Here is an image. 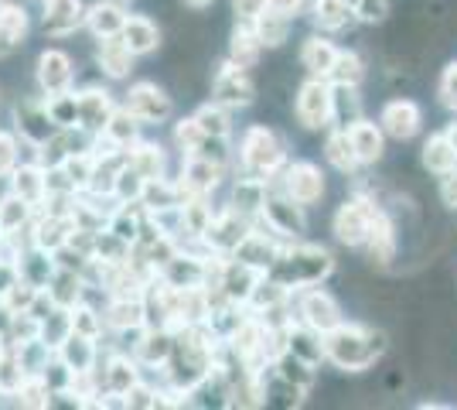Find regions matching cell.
<instances>
[{
	"label": "cell",
	"mask_w": 457,
	"mask_h": 410,
	"mask_svg": "<svg viewBox=\"0 0 457 410\" xmlns=\"http://www.w3.org/2000/svg\"><path fill=\"white\" fill-rule=\"evenodd\" d=\"M284 196H290L297 205H304V209H311V205H318L324 198V192H328V181H324V172L314 164V161H287L284 172L277 175V181H273Z\"/></svg>",
	"instance_id": "7"
},
{
	"label": "cell",
	"mask_w": 457,
	"mask_h": 410,
	"mask_svg": "<svg viewBox=\"0 0 457 410\" xmlns=\"http://www.w3.org/2000/svg\"><path fill=\"white\" fill-rule=\"evenodd\" d=\"M270 185L267 178H256V175H246V172H239V178L232 181V196H228V205L236 209V213L249 215V219H256V215L263 213V205H267V196H270Z\"/></svg>",
	"instance_id": "20"
},
{
	"label": "cell",
	"mask_w": 457,
	"mask_h": 410,
	"mask_svg": "<svg viewBox=\"0 0 457 410\" xmlns=\"http://www.w3.org/2000/svg\"><path fill=\"white\" fill-rule=\"evenodd\" d=\"M379 127L386 130V137H393L400 144L403 140H413L420 134V127H423V110H420L417 99L410 96L389 99L379 113Z\"/></svg>",
	"instance_id": "14"
},
{
	"label": "cell",
	"mask_w": 457,
	"mask_h": 410,
	"mask_svg": "<svg viewBox=\"0 0 457 410\" xmlns=\"http://www.w3.org/2000/svg\"><path fill=\"white\" fill-rule=\"evenodd\" d=\"M191 117L198 120V127L205 130V137H232V110H226L222 103H205L198 106Z\"/></svg>",
	"instance_id": "44"
},
{
	"label": "cell",
	"mask_w": 457,
	"mask_h": 410,
	"mask_svg": "<svg viewBox=\"0 0 457 410\" xmlns=\"http://www.w3.org/2000/svg\"><path fill=\"white\" fill-rule=\"evenodd\" d=\"M41 380L48 383V390H52V397H55V393H69V390H72V380H76V372L69 370V366H65L58 356H52V363L45 366Z\"/></svg>",
	"instance_id": "52"
},
{
	"label": "cell",
	"mask_w": 457,
	"mask_h": 410,
	"mask_svg": "<svg viewBox=\"0 0 457 410\" xmlns=\"http://www.w3.org/2000/svg\"><path fill=\"white\" fill-rule=\"evenodd\" d=\"M99 352H103V349H99V339H89V335L72 332L55 349V356L72 372H89V370H96V363H99Z\"/></svg>",
	"instance_id": "29"
},
{
	"label": "cell",
	"mask_w": 457,
	"mask_h": 410,
	"mask_svg": "<svg viewBox=\"0 0 457 410\" xmlns=\"http://www.w3.org/2000/svg\"><path fill=\"white\" fill-rule=\"evenodd\" d=\"M127 7H120V4H110V0H99L93 7H86V31L93 35L96 41L103 38H116L120 31H123V24H127Z\"/></svg>",
	"instance_id": "28"
},
{
	"label": "cell",
	"mask_w": 457,
	"mask_h": 410,
	"mask_svg": "<svg viewBox=\"0 0 457 410\" xmlns=\"http://www.w3.org/2000/svg\"><path fill=\"white\" fill-rule=\"evenodd\" d=\"M72 329L79 335H89V339H103L106 335V318L96 312V308L79 301L76 308H72Z\"/></svg>",
	"instance_id": "50"
},
{
	"label": "cell",
	"mask_w": 457,
	"mask_h": 410,
	"mask_svg": "<svg viewBox=\"0 0 457 410\" xmlns=\"http://www.w3.org/2000/svg\"><path fill=\"white\" fill-rule=\"evenodd\" d=\"M294 117L304 130H328L331 127V82L307 76L294 93Z\"/></svg>",
	"instance_id": "8"
},
{
	"label": "cell",
	"mask_w": 457,
	"mask_h": 410,
	"mask_svg": "<svg viewBox=\"0 0 457 410\" xmlns=\"http://www.w3.org/2000/svg\"><path fill=\"white\" fill-rule=\"evenodd\" d=\"M335 59H338V45L328 38V35H321V31L307 35L304 45H301V52H297L301 69H304L307 76H318V79H328Z\"/></svg>",
	"instance_id": "23"
},
{
	"label": "cell",
	"mask_w": 457,
	"mask_h": 410,
	"mask_svg": "<svg viewBox=\"0 0 457 410\" xmlns=\"http://www.w3.org/2000/svg\"><path fill=\"white\" fill-rule=\"evenodd\" d=\"M263 41L256 38V31H253V24H243V21H236V28H232V35H228V48H226V59L232 65H239V69H256L260 59H263Z\"/></svg>",
	"instance_id": "26"
},
{
	"label": "cell",
	"mask_w": 457,
	"mask_h": 410,
	"mask_svg": "<svg viewBox=\"0 0 457 410\" xmlns=\"http://www.w3.org/2000/svg\"><path fill=\"white\" fill-rule=\"evenodd\" d=\"M0 222H4L7 233H18V230L35 222V205H28L24 198L14 196V192L7 188V192L0 196Z\"/></svg>",
	"instance_id": "43"
},
{
	"label": "cell",
	"mask_w": 457,
	"mask_h": 410,
	"mask_svg": "<svg viewBox=\"0 0 457 410\" xmlns=\"http://www.w3.org/2000/svg\"><path fill=\"white\" fill-rule=\"evenodd\" d=\"M28 28H31V21H28L24 4L21 0H4L0 4V59L14 55L28 41Z\"/></svg>",
	"instance_id": "19"
},
{
	"label": "cell",
	"mask_w": 457,
	"mask_h": 410,
	"mask_svg": "<svg viewBox=\"0 0 457 410\" xmlns=\"http://www.w3.org/2000/svg\"><path fill=\"white\" fill-rule=\"evenodd\" d=\"M331 86H362L365 82V59L355 48H338V59L328 72Z\"/></svg>",
	"instance_id": "41"
},
{
	"label": "cell",
	"mask_w": 457,
	"mask_h": 410,
	"mask_svg": "<svg viewBox=\"0 0 457 410\" xmlns=\"http://www.w3.org/2000/svg\"><path fill=\"white\" fill-rule=\"evenodd\" d=\"M249 230H253V219H249V215L236 213L232 205H222V209L215 213V219H212V226L205 230V239H209L212 254L232 256L236 247L249 236Z\"/></svg>",
	"instance_id": "12"
},
{
	"label": "cell",
	"mask_w": 457,
	"mask_h": 410,
	"mask_svg": "<svg viewBox=\"0 0 457 410\" xmlns=\"http://www.w3.org/2000/svg\"><path fill=\"white\" fill-rule=\"evenodd\" d=\"M171 349H174V329H151L147 325L144 335H140V342H137L134 359L140 366H164Z\"/></svg>",
	"instance_id": "33"
},
{
	"label": "cell",
	"mask_w": 457,
	"mask_h": 410,
	"mask_svg": "<svg viewBox=\"0 0 457 410\" xmlns=\"http://www.w3.org/2000/svg\"><path fill=\"white\" fill-rule=\"evenodd\" d=\"M284 349L294 352L297 359H304L311 366H321L324 363V335L318 329H311L304 322H290L284 329Z\"/></svg>",
	"instance_id": "24"
},
{
	"label": "cell",
	"mask_w": 457,
	"mask_h": 410,
	"mask_svg": "<svg viewBox=\"0 0 457 410\" xmlns=\"http://www.w3.org/2000/svg\"><path fill=\"white\" fill-rule=\"evenodd\" d=\"M18 277H21L18 264L0 256V301H4V294H7L11 288H14V284H18Z\"/></svg>",
	"instance_id": "57"
},
{
	"label": "cell",
	"mask_w": 457,
	"mask_h": 410,
	"mask_svg": "<svg viewBox=\"0 0 457 410\" xmlns=\"http://www.w3.org/2000/svg\"><path fill=\"white\" fill-rule=\"evenodd\" d=\"M273 370L280 372L284 380H290L294 387H301V390H314V383H318V366H311V363H304V359H297L294 352H280L273 363H270Z\"/></svg>",
	"instance_id": "40"
},
{
	"label": "cell",
	"mask_w": 457,
	"mask_h": 410,
	"mask_svg": "<svg viewBox=\"0 0 457 410\" xmlns=\"http://www.w3.org/2000/svg\"><path fill=\"white\" fill-rule=\"evenodd\" d=\"M263 11H267V0H232V14L243 24H253Z\"/></svg>",
	"instance_id": "55"
},
{
	"label": "cell",
	"mask_w": 457,
	"mask_h": 410,
	"mask_svg": "<svg viewBox=\"0 0 457 410\" xmlns=\"http://www.w3.org/2000/svg\"><path fill=\"white\" fill-rule=\"evenodd\" d=\"M4 239H7V230H4V222H0V247H4Z\"/></svg>",
	"instance_id": "61"
},
{
	"label": "cell",
	"mask_w": 457,
	"mask_h": 410,
	"mask_svg": "<svg viewBox=\"0 0 457 410\" xmlns=\"http://www.w3.org/2000/svg\"><path fill=\"white\" fill-rule=\"evenodd\" d=\"M144 185H147V178L140 175L137 168H130V164H123V168L116 172L113 198H116V202H140V196H144Z\"/></svg>",
	"instance_id": "48"
},
{
	"label": "cell",
	"mask_w": 457,
	"mask_h": 410,
	"mask_svg": "<svg viewBox=\"0 0 457 410\" xmlns=\"http://www.w3.org/2000/svg\"><path fill=\"white\" fill-rule=\"evenodd\" d=\"M11 349H14V359H18L24 376H41L45 366L52 363V356H55V349L48 342H41L38 335L35 339H24V342H14Z\"/></svg>",
	"instance_id": "38"
},
{
	"label": "cell",
	"mask_w": 457,
	"mask_h": 410,
	"mask_svg": "<svg viewBox=\"0 0 457 410\" xmlns=\"http://www.w3.org/2000/svg\"><path fill=\"white\" fill-rule=\"evenodd\" d=\"M324 161L345 178H355L362 172V161L348 140V130H338V127H328V134H324Z\"/></svg>",
	"instance_id": "27"
},
{
	"label": "cell",
	"mask_w": 457,
	"mask_h": 410,
	"mask_svg": "<svg viewBox=\"0 0 457 410\" xmlns=\"http://www.w3.org/2000/svg\"><path fill=\"white\" fill-rule=\"evenodd\" d=\"M110 4H120V7H130V0H110Z\"/></svg>",
	"instance_id": "62"
},
{
	"label": "cell",
	"mask_w": 457,
	"mask_h": 410,
	"mask_svg": "<svg viewBox=\"0 0 457 410\" xmlns=\"http://www.w3.org/2000/svg\"><path fill=\"white\" fill-rule=\"evenodd\" d=\"M14 407H31V410L52 407V390H48V383H45L41 376H24L21 387L14 390Z\"/></svg>",
	"instance_id": "47"
},
{
	"label": "cell",
	"mask_w": 457,
	"mask_h": 410,
	"mask_svg": "<svg viewBox=\"0 0 457 410\" xmlns=\"http://www.w3.org/2000/svg\"><path fill=\"white\" fill-rule=\"evenodd\" d=\"M352 4V14L362 24H382L389 18V0H348Z\"/></svg>",
	"instance_id": "53"
},
{
	"label": "cell",
	"mask_w": 457,
	"mask_h": 410,
	"mask_svg": "<svg viewBox=\"0 0 457 410\" xmlns=\"http://www.w3.org/2000/svg\"><path fill=\"white\" fill-rule=\"evenodd\" d=\"M120 106H127L144 127H157V123H168V120L174 117L171 93H168L164 86H157V82H147V79L134 82V86L123 93V103H120Z\"/></svg>",
	"instance_id": "10"
},
{
	"label": "cell",
	"mask_w": 457,
	"mask_h": 410,
	"mask_svg": "<svg viewBox=\"0 0 457 410\" xmlns=\"http://www.w3.org/2000/svg\"><path fill=\"white\" fill-rule=\"evenodd\" d=\"M86 24V4L82 0H41V28L52 38H69Z\"/></svg>",
	"instance_id": "16"
},
{
	"label": "cell",
	"mask_w": 457,
	"mask_h": 410,
	"mask_svg": "<svg viewBox=\"0 0 457 410\" xmlns=\"http://www.w3.org/2000/svg\"><path fill=\"white\" fill-rule=\"evenodd\" d=\"M307 0H267V11H273V14H284V18L297 21L301 18V11H304Z\"/></svg>",
	"instance_id": "56"
},
{
	"label": "cell",
	"mask_w": 457,
	"mask_h": 410,
	"mask_svg": "<svg viewBox=\"0 0 457 410\" xmlns=\"http://www.w3.org/2000/svg\"><path fill=\"white\" fill-rule=\"evenodd\" d=\"M253 31H256V38L263 41V48L273 52V48H284L287 45L290 31H294V21L284 18V14H273V11H263L260 18L253 21Z\"/></svg>",
	"instance_id": "39"
},
{
	"label": "cell",
	"mask_w": 457,
	"mask_h": 410,
	"mask_svg": "<svg viewBox=\"0 0 457 410\" xmlns=\"http://www.w3.org/2000/svg\"><path fill=\"white\" fill-rule=\"evenodd\" d=\"M21 137L14 130H0V181H7L11 172L21 164Z\"/></svg>",
	"instance_id": "51"
},
{
	"label": "cell",
	"mask_w": 457,
	"mask_h": 410,
	"mask_svg": "<svg viewBox=\"0 0 457 410\" xmlns=\"http://www.w3.org/2000/svg\"><path fill=\"white\" fill-rule=\"evenodd\" d=\"M420 161H423V168H427L434 178L451 175V172L457 168V151H454V144H451V137L447 134L427 137V140H423V155H420Z\"/></svg>",
	"instance_id": "35"
},
{
	"label": "cell",
	"mask_w": 457,
	"mask_h": 410,
	"mask_svg": "<svg viewBox=\"0 0 457 410\" xmlns=\"http://www.w3.org/2000/svg\"><path fill=\"white\" fill-rule=\"evenodd\" d=\"M140 127H144V123H140V120H137L127 106H116V113L110 117V123L103 127V134H99V137H103L110 147L130 151L137 140H140Z\"/></svg>",
	"instance_id": "36"
},
{
	"label": "cell",
	"mask_w": 457,
	"mask_h": 410,
	"mask_svg": "<svg viewBox=\"0 0 457 410\" xmlns=\"http://www.w3.org/2000/svg\"><path fill=\"white\" fill-rule=\"evenodd\" d=\"M11 120H14V134L31 147H45L58 134V127L48 117L45 96H18L11 106Z\"/></svg>",
	"instance_id": "9"
},
{
	"label": "cell",
	"mask_w": 457,
	"mask_h": 410,
	"mask_svg": "<svg viewBox=\"0 0 457 410\" xmlns=\"http://www.w3.org/2000/svg\"><path fill=\"white\" fill-rule=\"evenodd\" d=\"M181 4H185L188 11H195V14H202V11H209L215 0H181Z\"/></svg>",
	"instance_id": "59"
},
{
	"label": "cell",
	"mask_w": 457,
	"mask_h": 410,
	"mask_svg": "<svg viewBox=\"0 0 457 410\" xmlns=\"http://www.w3.org/2000/svg\"><path fill=\"white\" fill-rule=\"evenodd\" d=\"M76 62L69 52L62 48H45L35 62V79H38L41 96H52V93H65L76 86Z\"/></svg>",
	"instance_id": "13"
},
{
	"label": "cell",
	"mask_w": 457,
	"mask_h": 410,
	"mask_svg": "<svg viewBox=\"0 0 457 410\" xmlns=\"http://www.w3.org/2000/svg\"><path fill=\"white\" fill-rule=\"evenodd\" d=\"M212 99L222 103L226 110H246L256 103V82L249 76V69H239L232 62H222L212 72Z\"/></svg>",
	"instance_id": "11"
},
{
	"label": "cell",
	"mask_w": 457,
	"mask_h": 410,
	"mask_svg": "<svg viewBox=\"0 0 457 410\" xmlns=\"http://www.w3.org/2000/svg\"><path fill=\"white\" fill-rule=\"evenodd\" d=\"M106 332H127V329H144L147 325V308L144 297H113L106 305Z\"/></svg>",
	"instance_id": "30"
},
{
	"label": "cell",
	"mask_w": 457,
	"mask_h": 410,
	"mask_svg": "<svg viewBox=\"0 0 457 410\" xmlns=\"http://www.w3.org/2000/svg\"><path fill=\"white\" fill-rule=\"evenodd\" d=\"M127 164L137 168L144 178H161L168 175V155L161 144H151V140H137L134 147L127 151Z\"/></svg>",
	"instance_id": "37"
},
{
	"label": "cell",
	"mask_w": 457,
	"mask_h": 410,
	"mask_svg": "<svg viewBox=\"0 0 457 410\" xmlns=\"http://www.w3.org/2000/svg\"><path fill=\"white\" fill-rule=\"evenodd\" d=\"M202 140H205V130L198 127V120L195 117H181L174 123V147L181 151V157L195 155L198 147H202Z\"/></svg>",
	"instance_id": "49"
},
{
	"label": "cell",
	"mask_w": 457,
	"mask_h": 410,
	"mask_svg": "<svg viewBox=\"0 0 457 410\" xmlns=\"http://www.w3.org/2000/svg\"><path fill=\"white\" fill-rule=\"evenodd\" d=\"M7 185H11L14 196H21L28 205H35V213L48 198V175H45L41 161H21L18 168L11 172V178H7Z\"/></svg>",
	"instance_id": "18"
},
{
	"label": "cell",
	"mask_w": 457,
	"mask_h": 410,
	"mask_svg": "<svg viewBox=\"0 0 457 410\" xmlns=\"http://www.w3.org/2000/svg\"><path fill=\"white\" fill-rule=\"evenodd\" d=\"M348 140H352V147H355V155L362 161V168H372V164H379L382 157H386V130H382L376 120H355L352 127H348Z\"/></svg>",
	"instance_id": "21"
},
{
	"label": "cell",
	"mask_w": 457,
	"mask_h": 410,
	"mask_svg": "<svg viewBox=\"0 0 457 410\" xmlns=\"http://www.w3.org/2000/svg\"><path fill=\"white\" fill-rule=\"evenodd\" d=\"M82 288H86L82 273L69 271V267H58V273L52 277V284H48L45 291L52 294L55 305H62V308H76L79 301H82Z\"/></svg>",
	"instance_id": "42"
},
{
	"label": "cell",
	"mask_w": 457,
	"mask_h": 410,
	"mask_svg": "<svg viewBox=\"0 0 457 410\" xmlns=\"http://www.w3.org/2000/svg\"><path fill=\"white\" fill-rule=\"evenodd\" d=\"M331 271H335L331 250H324L318 243L297 239V243H287L280 256H277V264L267 273L294 294L301 291V288H311V284H321L324 277H331Z\"/></svg>",
	"instance_id": "2"
},
{
	"label": "cell",
	"mask_w": 457,
	"mask_h": 410,
	"mask_svg": "<svg viewBox=\"0 0 457 410\" xmlns=\"http://www.w3.org/2000/svg\"><path fill=\"white\" fill-rule=\"evenodd\" d=\"M440 202H444L447 209H457V168L451 175L440 178Z\"/></svg>",
	"instance_id": "58"
},
{
	"label": "cell",
	"mask_w": 457,
	"mask_h": 410,
	"mask_svg": "<svg viewBox=\"0 0 457 410\" xmlns=\"http://www.w3.org/2000/svg\"><path fill=\"white\" fill-rule=\"evenodd\" d=\"M72 332H76V329H72V308H62V305H58L48 318H41L38 339L41 342H48L52 349H58V346H62Z\"/></svg>",
	"instance_id": "46"
},
{
	"label": "cell",
	"mask_w": 457,
	"mask_h": 410,
	"mask_svg": "<svg viewBox=\"0 0 457 410\" xmlns=\"http://www.w3.org/2000/svg\"><path fill=\"white\" fill-rule=\"evenodd\" d=\"M79 96V127L93 130V134H103V127L110 123V117L116 113V103L110 89L103 86H86V89H76Z\"/></svg>",
	"instance_id": "17"
},
{
	"label": "cell",
	"mask_w": 457,
	"mask_h": 410,
	"mask_svg": "<svg viewBox=\"0 0 457 410\" xmlns=\"http://www.w3.org/2000/svg\"><path fill=\"white\" fill-rule=\"evenodd\" d=\"M382 215V202L372 196H362V192H355V196H348L335 209V219H331V230H335V239L342 243V247H352V250H362V243L369 239L372 233V226H376V219Z\"/></svg>",
	"instance_id": "4"
},
{
	"label": "cell",
	"mask_w": 457,
	"mask_h": 410,
	"mask_svg": "<svg viewBox=\"0 0 457 410\" xmlns=\"http://www.w3.org/2000/svg\"><path fill=\"white\" fill-rule=\"evenodd\" d=\"M444 134L451 137V144H454V151H457V120L451 123V127H447V130H444Z\"/></svg>",
	"instance_id": "60"
},
{
	"label": "cell",
	"mask_w": 457,
	"mask_h": 410,
	"mask_svg": "<svg viewBox=\"0 0 457 410\" xmlns=\"http://www.w3.org/2000/svg\"><path fill=\"white\" fill-rule=\"evenodd\" d=\"M96 69L103 72L106 79H127L134 72V62L137 55L123 45V38L116 35V38H103L96 41Z\"/></svg>",
	"instance_id": "25"
},
{
	"label": "cell",
	"mask_w": 457,
	"mask_h": 410,
	"mask_svg": "<svg viewBox=\"0 0 457 410\" xmlns=\"http://www.w3.org/2000/svg\"><path fill=\"white\" fill-rule=\"evenodd\" d=\"M45 106H48V117L58 130L65 127H79V96L76 89H65V93H52L45 96Z\"/></svg>",
	"instance_id": "45"
},
{
	"label": "cell",
	"mask_w": 457,
	"mask_h": 410,
	"mask_svg": "<svg viewBox=\"0 0 457 410\" xmlns=\"http://www.w3.org/2000/svg\"><path fill=\"white\" fill-rule=\"evenodd\" d=\"M120 38H123V45L134 52L137 59H144V55H154L161 48L164 35H161L157 21L147 18V14H127V24H123Z\"/></svg>",
	"instance_id": "22"
},
{
	"label": "cell",
	"mask_w": 457,
	"mask_h": 410,
	"mask_svg": "<svg viewBox=\"0 0 457 410\" xmlns=\"http://www.w3.org/2000/svg\"><path fill=\"white\" fill-rule=\"evenodd\" d=\"M389 352V332L379 325L342 322L338 329L324 332V363L342 372H365Z\"/></svg>",
	"instance_id": "1"
},
{
	"label": "cell",
	"mask_w": 457,
	"mask_h": 410,
	"mask_svg": "<svg viewBox=\"0 0 457 410\" xmlns=\"http://www.w3.org/2000/svg\"><path fill=\"white\" fill-rule=\"evenodd\" d=\"M290 308H294V318L304 322L318 332H331L345 322V312L338 305V297L331 291H324L321 284H311V288H301V291L290 294Z\"/></svg>",
	"instance_id": "5"
},
{
	"label": "cell",
	"mask_w": 457,
	"mask_h": 410,
	"mask_svg": "<svg viewBox=\"0 0 457 410\" xmlns=\"http://www.w3.org/2000/svg\"><path fill=\"white\" fill-rule=\"evenodd\" d=\"M287 164V140L270 123H249L239 137V172L277 181Z\"/></svg>",
	"instance_id": "3"
},
{
	"label": "cell",
	"mask_w": 457,
	"mask_h": 410,
	"mask_svg": "<svg viewBox=\"0 0 457 410\" xmlns=\"http://www.w3.org/2000/svg\"><path fill=\"white\" fill-rule=\"evenodd\" d=\"M365 117V103L359 86H331V127L348 130L355 120Z\"/></svg>",
	"instance_id": "32"
},
{
	"label": "cell",
	"mask_w": 457,
	"mask_h": 410,
	"mask_svg": "<svg viewBox=\"0 0 457 410\" xmlns=\"http://www.w3.org/2000/svg\"><path fill=\"white\" fill-rule=\"evenodd\" d=\"M256 219H260L277 239H284V243H297V239H304V233H307V209L297 205L290 196H284L277 185H270L267 205H263V213L256 215Z\"/></svg>",
	"instance_id": "6"
},
{
	"label": "cell",
	"mask_w": 457,
	"mask_h": 410,
	"mask_svg": "<svg viewBox=\"0 0 457 410\" xmlns=\"http://www.w3.org/2000/svg\"><path fill=\"white\" fill-rule=\"evenodd\" d=\"M18 271L28 284L48 288L52 277L58 273V260H55V254H48V250H41V247H28V250L18 256Z\"/></svg>",
	"instance_id": "34"
},
{
	"label": "cell",
	"mask_w": 457,
	"mask_h": 410,
	"mask_svg": "<svg viewBox=\"0 0 457 410\" xmlns=\"http://www.w3.org/2000/svg\"><path fill=\"white\" fill-rule=\"evenodd\" d=\"M437 96L447 110L457 113V62H447V65H444V72H440V79H437Z\"/></svg>",
	"instance_id": "54"
},
{
	"label": "cell",
	"mask_w": 457,
	"mask_h": 410,
	"mask_svg": "<svg viewBox=\"0 0 457 410\" xmlns=\"http://www.w3.org/2000/svg\"><path fill=\"white\" fill-rule=\"evenodd\" d=\"M311 21L321 35H338V31L355 24V14H352L348 0H314L311 4Z\"/></svg>",
	"instance_id": "31"
},
{
	"label": "cell",
	"mask_w": 457,
	"mask_h": 410,
	"mask_svg": "<svg viewBox=\"0 0 457 410\" xmlns=\"http://www.w3.org/2000/svg\"><path fill=\"white\" fill-rule=\"evenodd\" d=\"M226 178V164L212 161V157L202 155H188L181 161V175H178V185L185 188V196H212Z\"/></svg>",
	"instance_id": "15"
}]
</instances>
